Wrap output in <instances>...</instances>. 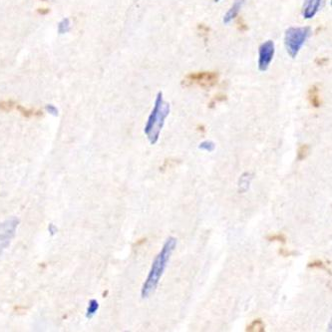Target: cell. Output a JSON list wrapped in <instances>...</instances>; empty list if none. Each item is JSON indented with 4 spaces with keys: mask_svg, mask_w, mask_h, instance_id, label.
<instances>
[{
    "mask_svg": "<svg viewBox=\"0 0 332 332\" xmlns=\"http://www.w3.org/2000/svg\"><path fill=\"white\" fill-rule=\"evenodd\" d=\"M177 246V239L174 237H170L164 243L158 255L152 264L151 270L148 273V276L142 286L141 295L143 299H148L152 293L157 289L164 272L170 263L173 252Z\"/></svg>",
    "mask_w": 332,
    "mask_h": 332,
    "instance_id": "6da1fadb",
    "label": "cell"
},
{
    "mask_svg": "<svg viewBox=\"0 0 332 332\" xmlns=\"http://www.w3.org/2000/svg\"><path fill=\"white\" fill-rule=\"evenodd\" d=\"M170 104L164 100L163 93L159 92L155 100L154 108L150 116L148 117L146 126L144 128V133L151 145H155L158 143L161 132L165 125V121L170 115Z\"/></svg>",
    "mask_w": 332,
    "mask_h": 332,
    "instance_id": "7a4b0ae2",
    "label": "cell"
},
{
    "mask_svg": "<svg viewBox=\"0 0 332 332\" xmlns=\"http://www.w3.org/2000/svg\"><path fill=\"white\" fill-rule=\"evenodd\" d=\"M311 29L309 27H289L284 34V45L287 54L295 58L306 40L309 38Z\"/></svg>",
    "mask_w": 332,
    "mask_h": 332,
    "instance_id": "3957f363",
    "label": "cell"
},
{
    "mask_svg": "<svg viewBox=\"0 0 332 332\" xmlns=\"http://www.w3.org/2000/svg\"><path fill=\"white\" fill-rule=\"evenodd\" d=\"M218 81V74L214 71H202L193 72L184 77L182 84L184 86L197 85L204 89L211 88L216 85Z\"/></svg>",
    "mask_w": 332,
    "mask_h": 332,
    "instance_id": "277c9868",
    "label": "cell"
},
{
    "mask_svg": "<svg viewBox=\"0 0 332 332\" xmlns=\"http://www.w3.org/2000/svg\"><path fill=\"white\" fill-rule=\"evenodd\" d=\"M19 225V219L16 217H10L2 223H0V257L10 245L16 230Z\"/></svg>",
    "mask_w": 332,
    "mask_h": 332,
    "instance_id": "5b68a950",
    "label": "cell"
},
{
    "mask_svg": "<svg viewBox=\"0 0 332 332\" xmlns=\"http://www.w3.org/2000/svg\"><path fill=\"white\" fill-rule=\"evenodd\" d=\"M275 46L272 40H268L264 42L260 48H258V70L266 72L274 56Z\"/></svg>",
    "mask_w": 332,
    "mask_h": 332,
    "instance_id": "8992f818",
    "label": "cell"
},
{
    "mask_svg": "<svg viewBox=\"0 0 332 332\" xmlns=\"http://www.w3.org/2000/svg\"><path fill=\"white\" fill-rule=\"evenodd\" d=\"M323 0H304L302 6V16L305 19L313 18L318 12Z\"/></svg>",
    "mask_w": 332,
    "mask_h": 332,
    "instance_id": "52a82bcc",
    "label": "cell"
},
{
    "mask_svg": "<svg viewBox=\"0 0 332 332\" xmlns=\"http://www.w3.org/2000/svg\"><path fill=\"white\" fill-rule=\"evenodd\" d=\"M245 0H235L234 4L232 5V7L229 9V11L225 14L224 16V23L225 24H229L230 22H232L240 13L242 5L244 4Z\"/></svg>",
    "mask_w": 332,
    "mask_h": 332,
    "instance_id": "ba28073f",
    "label": "cell"
},
{
    "mask_svg": "<svg viewBox=\"0 0 332 332\" xmlns=\"http://www.w3.org/2000/svg\"><path fill=\"white\" fill-rule=\"evenodd\" d=\"M252 179H253V175L251 173H248V172H246V173H244L241 176V178L239 180V192H240V194H244L248 191Z\"/></svg>",
    "mask_w": 332,
    "mask_h": 332,
    "instance_id": "9c48e42d",
    "label": "cell"
},
{
    "mask_svg": "<svg viewBox=\"0 0 332 332\" xmlns=\"http://www.w3.org/2000/svg\"><path fill=\"white\" fill-rule=\"evenodd\" d=\"M308 100L312 107L319 108L321 106V100L319 95V89L316 85H313L310 87L308 91Z\"/></svg>",
    "mask_w": 332,
    "mask_h": 332,
    "instance_id": "30bf717a",
    "label": "cell"
},
{
    "mask_svg": "<svg viewBox=\"0 0 332 332\" xmlns=\"http://www.w3.org/2000/svg\"><path fill=\"white\" fill-rule=\"evenodd\" d=\"M245 330L248 332H265L266 325L261 318H257V319H254L250 324H248Z\"/></svg>",
    "mask_w": 332,
    "mask_h": 332,
    "instance_id": "8fae6325",
    "label": "cell"
},
{
    "mask_svg": "<svg viewBox=\"0 0 332 332\" xmlns=\"http://www.w3.org/2000/svg\"><path fill=\"white\" fill-rule=\"evenodd\" d=\"M98 309H99V302L96 300H91L89 302V305L86 311V317L89 319L92 318L96 314Z\"/></svg>",
    "mask_w": 332,
    "mask_h": 332,
    "instance_id": "7c38bea8",
    "label": "cell"
},
{
    "mask_svg": "<svg viewBox=\"0 0 332 332\" xmlns=\"http://www.w3.org/2000/svg\"><path fill=\"white\" fill-rule=\"evenodd\" d=\"M308 154H309V146L307 144L301 145L298 149V160L299 161L305 160Z\"/></svg>",
    "mask_w": 332,
    "mask_h": 332,
    "instance_id": "4fadbf2b",
    "label": "cell"
},
{
    "mask_svg": "<svg viewBox=\"0 0 332 332\" xmlns=\"http://www.w3.org/2000/svg\"><path fill=\"white\" fill-rule=\"evenodd\" d=\"M199 149L208 153H212L215 150V144L212 141H204L199 145Z\"/></svg>",
    "mask_w": 332,
    "mask_h": 332,
    "instance_id": "5bb4252c",
    "label": "cell"
},
{
    "mask_svg": "<svg viewBox=\"0 0 332 332\" xmlns=\"http://www.w3.org/2000/svg\"><path fill=\"white\" fill-rule=\"evenodd\" d=\"M71 29V22L69 18H63L59 23H58V32L60 34H65L69 32Z\"/></svg>",
    "mask_w": 332,
    "mask_h": 332,
    "instance_id": "9a60e30c",
    "label": "cell"
},
{
    "mask_svg": "<svg viewBox=\"0 0 332 332\" xmlns=\"http://www.w3.org/2000/svg\"><path fill=\"white\" fill-rule=\"evenodd\" d=\"M267 240L269 241H278L281 243L286 242V237L283 234H272L267 237Z\"/></svg>",
    "mask_w": 332,
    "mask_h": 332,
    "instance_id": "2e32d148",
    "label": "cell"
},
{
    "mask_svg": "<svg viewBox=\"0 0 332 332\" xmlns=\"http://www.w3.org/2000/svg\"><path fill=\"white\" fill-rule=\"evenodd\" d=\"M15 105V103L13 101H4V102H1L0 103V110L1 111H5V112H7V111H11L13 106Z\"/></svg>",
    "mask_w": 332,
    "mask_h": 332,
    "instance_id": "e0dca14e",
    "label": "cell"
},
{
    "mask_svg": "<svg viewBox=\"0 0 332 332\" xmlns=\"http://www.w3.org/2000/svg\"><path fill=\"white\" fill-rule=\"evenodd\" d=\"M307 267H308L309 269H321V270L325 269L324 263H323L322 261H319V260H316V261H313V262L309 263V264L307 265Z\"/></svg>",
    "mask_w": 332,
    "mask_h": 332,
    "instance_id": "ac0fdd59",
    "label": "cell"
},
{
    "mask_svg": "<svg viewBox=\"0 0 332 332\" xmlns=\"http://www.w3.org/2000/svg\"><path fill=\"white\" fill-rule=\"evenodd\" d=\"M45 110L47 111V112L53 116H57L58 115V109L56 106L52 105V104H48L45 106Z\"/></svg>",
    "mask_w": 332,
    "mask_h": 332,
    "instance_id": "d6986e66",
    "label": "cell"
},
{
    "mask_svg": "<svg viewBox=\"0 0 332 332\" xmlns=\"http://www.w3.org/2000/svg\"><path fill=\"white\" fill-rule=\"evenodd\" d=\"M17 108H18V110L21 112V114L23 116H25V117H31V116H33L35 114L33 110H27V109H25V108H23L21 106H18Z\"/></svg>",
    "mask_w": 332,
    "mask_h": 332,
    "instance_id": "ffe728a7",
    "label": "cell"
},
{
    "mask_svg": "<svg viewBox=\"0 0 332 332\" xmlns=\"http://www.w3.org/2000/svg\"><path fill=\"white\" fill-rule=\"evenodd\" d=\"M279 253H280L281 255H283V256H289V255H291V254H294V252L287 251V250H285V249H283V248L279 250Z\"/></svg>",
    "mask_w": 332,
    "mask_h": 332,
    "instance_id": "44dd1931",
    "label": "cell"
},
{
    "mask_svg": "<svg viewBox=\"0 0 332 332\" xmlns=\"http://www.w3.org/2000/svg\"><path fill=\"white\" fill-rule=\"evenodd\" d=\"M38 13L41 15H46L47 13H49V9L47 8H39L38 9Z\"/></svg>",
    "mask_w": 332,
    "mask_h": 332,
    "instance_id": "7402d4cb",
    "label": "cell"
},
{
    "mask_svg": "<svg viewBox=\"0 0 332 332\" xmlns=\"http://www.w3.org/2000/svg\"><path fill=\"white\" fill-rule=\"evenodd\" d=\"M220 1V0H214V2H219Z\"/></svg>",
    "mask_w": 332,
    "mask_h": 332,
    "instance_id": "603a6c76",
    "label": "cell"
}]
</instances>
